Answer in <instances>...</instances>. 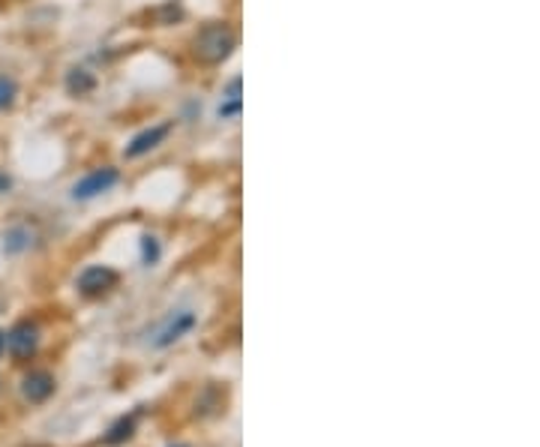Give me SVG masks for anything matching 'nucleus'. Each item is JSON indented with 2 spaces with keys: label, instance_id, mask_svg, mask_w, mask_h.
Listing matches in <instances>:
<instances>
[{
  "label": "nucleus",
  "instance_id": "obj_13",
  "mask_svg": "<svg viewBox=\"0 0 540 447\" xmlns=\"http://www.w3.org/2000/svg\"><path fill=\"white\" fill-rule=\"evenodd\" d=\"M160 255H162L160 241H157L153 234H144V237H142V261L148 264V268H153V264L160 261Z\"/></svg>",
  "mask_w": 540,
  "mask_h": 447
},
{
  "label": "nucleus",
  "instance_id": "obj_3",
  "mask_svg": "<svg viewBox=\"0 0 540 447\" xmlns=\"http://www.w3.org/2000/svg\"><path fill=\"white\" fill-rule=\"evenodd\" d=\"M117 279H121L117 277V270L108 268V264H90V268H85L78 273L76 288L85 297H103L117 286Z\"/></svg>",
  "mask_w": 540,
  "mask_h": 447
},
{
  "label": "nucleus",
  "instance_id": "obj_11",
  "mask_svg": "<svg viewBox=\"0 0 540 447\" xmlns=\"http://www.w3.org/2000/svg\"><path fill=\"white\" fill-rule=\"evenodd\" d=\"M4 246H6V252H24L27 246H31V232H27L24 225L9 228L4 234Z\"/></svg>",
  "mask_w": 540,
  "mask_h": 447
},
{
  "label": "nucleus",
  "instance_id": "obj_10",
  "mask_svg": "<svg viewBox=\"0 0 540 447\" xmlns=\"http://www.w3.org/2000/svg\"><path fill=\"white\" fill-rule=\"evenodd\" d=\"M135 426H139V412H135V415H124L121 421H114L112 426H108V433L103 435V442H105L108 447L130 442L133 435H135Z\"/></svg>",
  "mask_w": 540,
  "mask_h": 447
},
{
  "label": "nucleus",
  "instance_id": "obj_1",
  "mask_svg": "<svg viewBox=\"0 0 540 447\" xmlns=\"http://www.w3.org/2000/svg\"><path fill=\"white\" fill-rule=\"evenodd\" d=\"M234 49H237V33L228 22H207L192 36V58L201 67H219V63L232 58Z\"/></svg>",
  "mask_w": 540,
  "mask_h": 447
},
{
  "label": "nucleus",
  "instance_id": "obj_5",
  "mask_svg": "<svg viewBox=\"0 0 540 447\" xmlns=\"http://www.w3.org/2000/svg\"><path fill=\"white\" fill-rule=\"evenodd\" d=\"M6 349L15 360H31L40 349V327L33 322H18L6 331Z\"/></svg>",
  "mask_w": 540,
  "mask_h": 447
},
{
  "label": "nucleus",
  "instance_id": "obj_4",
  "mask_svg": "<svg viewBox=\"0 0 540 447\" xmlns=\"http://www.w3.org/2000/svg\"><path fill=\"white\" fill-rule=\"evenodd\" d=\"M171 130H175V123H171V121H162V123L148 126V130L135 132L133 139H130V144L124 148V157H126V160H142V157H148L151 151H157L160 144H166V139L171 135Z\"/></svg>",
  "mask_w": 540,
  "mask_h": 447
},
{
  "label": "nucleus",
  "instance_id": "obj_9",
  "mask_svg": "<svg viewBox=\"0 0 540 447\" xmlns=\"http://www.w3.org/2000/svg\"><path fill=\"white\" fill-rule=\"evenodd\" d=\"M63 85H67L69 96H87L90 90L96 87V76L87 67H72L67 72V81H63Z\"/></svg>",
  "mask_w": 540,
  "mask_h": 447
},
{
  "label": "nucleus",
  "instance_id": "obj_2",
  "mask_svg": "<svg viewBox=\"0 0 540 447\" xmlns=\"http://www.w3.org/2000/svg\"><path fill=\"white\" fill-rule=\"evenodd\" d=\"M117 184H121V171L114 166L90 169L85 178H78L76 184H72V198H76V202H90V198H99L103 193H112Z\"/></svg>",
  "mask_w": 540,
  "mask_h": 447
},
{
  "label": "nucleus",
  "instance_id": "obj_16",
  "mask_svg": "<svg viewBox=\"0 0 540 447\" xmlns=\"http://www.w3.org/2000/svg\"><path fill=\"white\" fill-rule=\"evenodd\" d=\"M171 447H183V444H171Z\"/></svg>",
  "mask_w": 540,
  "mask_h": 447
},
{
  "label": "nucleus",
  "instance_id": "obj_14",
  "mask_svg": "<svg viewBox=\"0 0 540 447\" xmlns=\"http://www.w3.org/2000/svg\"><path fill=\"white\" fill-rule=\"evenodd\" d=\"M9 189H13V178H9V175H4V171H0V196L9 193Z\"/></svg>",
  "mask_w": 540,
  "mask_h": 447
},
{
  "label": "nucleus",
  "instance_id": "obj_12",
  "mask_svg": "<svg viewBox=\"0 0 540 447\" xmlns=\"http://www.w3.org/2000/svg\"><path fill=\"white\" fill-rule=\"evenodd\" d=\"M15 99H18V81L13 76H6V72H0V112L13 108Z\"/></svg>",
  "mask_w": 540,
  "mask_h": 447
},
{
  "label": "nucleus",
  "instance_id": "obj_8",
  "mask_svg": "<svg viewBox=\"0 0 540 447\" xmlns=\"http://www.w3.org/2000/svg\"><path fill=\"white\" fill-rule=\"evenodd\" d=\"M241 76L228 78V85L223 90V103H219V117L223 121H234V117H241V108H243V99H241Z\"/></svg>",
  "mask_w": 540,
  "mask_h": 447
},
{
  "label": "nucleus",
  "instance_id": "obj_15",
  "mask_svg": "<svg viewBox=\"0 0 540 447\" xmlns=\"http://www.w3.org/2000/svg\"><path fill=\"white\" fill-rule=\"evenodd\" d=\"M6 351V331H0V354Z\"/></svg>",
  "mask_w": 540,
  "mask_h": 447
},
{
  "label": "nucleus",
  "instance_id": "obj_7",
  "mask_svg": "<svg viewBox=\"0 0 540 447\" xmlns=\"http://www.w3.org/2000/svg\"><path fill=\"white\" fill-rule=\"evenodd\" d=\"M54 394V376L45 369H33L22 379V397L27 403H45Z\"/></svg>",
  "mask_w": 540,
  "mask_h": 447
},
{
  "label": "nucleus",
  "instance_id": "obj_6",
  "mask_svg": "<svg viewBox=\"0 0 540 447\" xmlns=\"http://www.w3.org/2000/svg\"><path fill=\"white\" fill-rule=\"evenodd\" d=\"M196 313L192 309H180V313H171L169 318H166V324L160 327L157 331V336H153V349H171L178 340H183L192 327H196Z\"/></svg>",
  "mask_w": 540,
  "mask_h": 447
}]
</instances>
